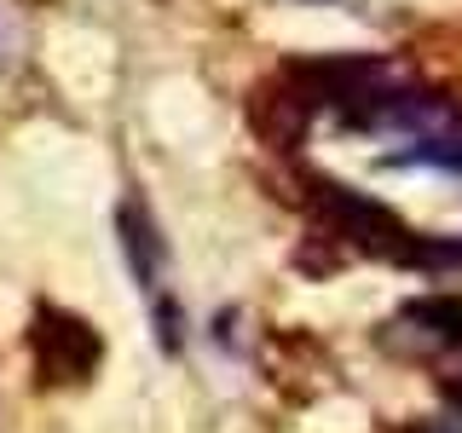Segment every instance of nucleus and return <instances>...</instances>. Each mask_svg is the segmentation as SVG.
Returning <instances> with one entry per match:
<instances>
[{
	"mask_svg": "<svg viewBox=\"0 0 462 433\" xmlns=\"http://www.w3.org/2000/svg\"><path fill=\"white\" fill-rule=\"evenodd\" d=\"M318 208L329 214V226H336V237H353L365 243L370 254H387V260H404L411 254V231H404L393 214L382 208V202L358 197L353 185H318Z\"/></svg>",
	"mask_w": 462,
	"mask_h": 433,
	"instance_id": "f257e3e1",
	"label": "nucleus"
},
{
	"mask_svg": "<svg viewBox=\"0 0 462 433\" xmlns=\"http://www.w3.org/2000/svg\"><path fill=\"white\" fill-rule=\"evenodd\" d=\"M105 353V341L81 324L76 312H58V307H41L35 312V364L47 382H87Z\"/></svg>",
	"mask_w": 462,
	"mask_h": 433,
	"instance_id": "f03ea898",
	"label": "nucleus"
},
{
	"mask_svg": "<svg viewBox=\"0 0 462 433\" xmlns=\"http://www.w3.org/2000/svg\"><path fill=\"white\" fill-rule=\"evenodd\" d=\"M116 231H122V254H127V266H134V278L144 295H168L162 278H168V243H162V231H156L151 220V208H144L139 197H127L122 208H116Z\"/></svg>",
	"mask_w": 462,
	"mask_h": 433,
	"instance_id": "7ed1b4c3",
	"label": "nucleus"
},
{
	"mask_svg": "<svg viewBox=\"0 0 462 433\" xmlns=\"http://www.w3.org/2000/svg\"><path fill=\"white\" fill-rule=\"evenodd\" d=\"M404 324H416L422 336L462 346V295H416L404 300Z\"/></svg>",
	"mask_w": 462,
	"mask_h": 433,
	"instance_id": "20e7f679",
	"label": "nucleus"
},
{
	"mask_svg": "<svg viewBox=\"0 0 462 433\" xmlns=\"http://www.w3.org/2000/svg\"><path fill=\"white\" fill-rule=\"evenodd\" d=\"M151 307H156V336H162V346H168V353H180V307H173V300L168 295H156L151 300Z\"/></svg>",
	"mask_w": 462,
	"mask_h": 433,
	"instance_id": "39448f33",
	"label": "nucleus"
},
{
	"mask_svg": "<svg viewBox=\"0 0 462 433\" xmlns=\"http://www.w3.org/2000/svg\"><path fill=\"white\" fill-rule=\"evenodd\" d=\"M445 404H451V410L462 416V382H445Z\"/></svg>",
	"mask_w": 462,
	"mask_h": 433,
	"instance_id": "423d86ee",
	"label": "nucleus"
},
{
	"mask_svg": "<svg viewBox=\"0 0 462 433\" xmlns=\"http://www.w3.org/2000/svg\"><path fill=\"white\" fill-rule=\"evenodd\" d=\"M300 6H365V0H300Z\"/></svg>",
	"mask_w": 462,
	"mask_h": 433,
	"instance_id": "0eeeda50",
	"label": "nucleus"
},
{
	"mask_svg": "<svg viewBox=\"0 0 462 433\" xmlns=\"http://www.w3.org/2000/svg\"><path fill=\"white\" fill-rule=\"evenodd\" d=\"M12 58V29H0V64Z\"/></svg>",
	"mask_w": 462,
	"mask_h": 433,
	"instance_id": "6e6552de",
	"label": "nucleus"
}]
</instances>
